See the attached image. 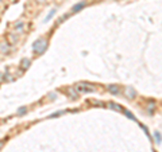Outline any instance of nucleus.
Returning <instances> with one entry per match:
<instances>
[{
    "mask_svg": "<svg viewBox=\"0 0 162 152\" xmlns=\"http://www.w3.org/2000/svg\"><path fill=\"white\" fill-rule=\"evenodd\" d=\"M38 1H41V3H43V1H45V0H38Z\"/></svg>",
    "mask_w": 162,
    "mask_h": 152,
    "instance_id": "6e6552de",
    "label": "nucleus"
},
{
    "mask_svg": "<svg viewBox=\"0 0 162 152\" xmlns=\"http://www.w3.org/2000/svg\"><path fill=\"white\" fill-rule=\"evenodd\" d=\"M24 110H26V108H22V109L19 110V114H22V113H23V112H24Z\"/></svg>",
    "mask_w": 162,
    "mask_h": 152,
    "instance_id": "423d86ee",
    "label": "nucleus"
},
{
    "mask_svg": "<svg viewBox=\"0 0 162 152\" xmlns=\"http://www.w3.org/2000/svg\"><path fill=\"white\" fill-rule=\"evenodd\" d=\"M22 63H23V69H26V67H29L30 61H29V59H23V61H22Z\"/></svg>",
    "mask_w": 162,
    "mask_h": 152,
    "instance_id": "20e7f679",
    "label": "nucleus"
},
{
    "mask_svg": "<svg viewBox=\"0 0 162 152\" xmlns=\"http://www.w3.org/2000/svg\"><path fill=\"white\" fill-rule=\"evenodd\" d=\"M3 143H4V140H0V148L3 147Z\"/></svg>",
    "mask_w": 162,
    "mask_h": 152,
    "instance_id": "0eeeda50",
    "label": "nucleus"
},
{
    "mask_svg": "<svg viewBox=\"0 0 162 152\" xmlns=\"http://www.w3.org/2000/svg\"><path fill=\"white\" fill-rule=\"evenodd\" d=\"M110 89L112 93H118V89H116V88H110Z\"/></svg>",
    "mask_w": 162,
    "mask_h": 152,
    "instance_id": "39448f33",
    "label": "nucleus"
},
{
    "mask_svg": "<svg viewBox=\"0 0 162 152\" xmlns=\"http://www.w3.org/2000/svg\"><path fill=\"white\" fill-rule=\"evenodd\" d=\"M54 14H56V10H53L52 12H50V14H49L48 16H46V19H45V22H49V20H50V19L53 18V16H54Z\"/></svg>",
    "mask_w": 162,
    "mask_h": 152,
    "instance_id": "7ed1b4c3",
    "label": "nucleus"
},
{
    "mask_svg": "<svg viewBox=\"0 0 162 152\" xmlns=\"http://www.w3.org/2000/svg\"><path fill=\"white\" fill-rule=\"evenodd\" d=\"M85 4H86L85 1H82V3H77V4L72 8V12H78L80 10H82V8L85 7Z\"/></svg>",
    "mask_w": 162,
    "mask_h": 152,
    "instance_id": "f03ea898",
    "label": "nucleus"
},
{
    "mask_svg": "<svg viewBox=\"0 0 162 152\" xmlns=\"http://www.w3.org/2000/svg\"><path fill=\"white\" fill-rule=\"evenodd\" d=\"M46 46H48V43H46V40L45 39H39V40H37V42L34 43V51H37V52H42L45 51V48H46Z\"/></svg>",
    "mask_w": 162,
    "mask_h": 152,
    "instance_id": "f257e3e1",
    "label": "nucleus"
}]
</instances>
